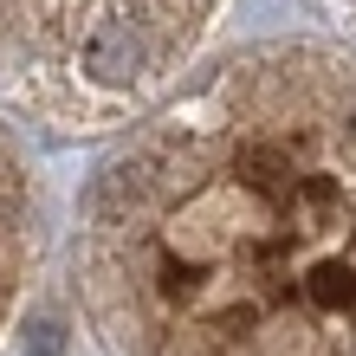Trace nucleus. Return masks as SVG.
<instances>
[{"instance_id":"obj_1","label":"nucleus","mask_w":356,"mask_h":356,"mask_svg":"<svg viewBox=\"0 0 356 356\" xmlns=\"http://www.w3.org/2000/svg\"><path fill=\"white\" fill-rule=\"evenodd\" d=\"M78 291L111 356H356V65L253 46L97 169Z\"/></svg>"},{"instance_id":"obj_2","label":"nucleus","mask_w":356,"mask_h":356,"mask_svg":"<svg viewBox=\"0 0 356 356\" xmlns=\"http://www.w3.org/2000/svg\"><path fill=\"white\" fill-rule=\"evenodd\" d=\"M220 0H0V97L46 123H111L175 85Z\"/></svg>"},{"instance_id":"obj_3","label":"nucleus","mask_w":356,"mask_h":356,"mask_svg":"<svg viewBox=\"0 0 356 356\" xmlns=\"http://www.w3.org/2000/svg\"><path fill=\"white\" fill-rule=\"evenodd\" d=\"M33 259H39V188H33L26 156L0 130V330H7L13 311H19Z\"/></svg>"}]
</instances>
